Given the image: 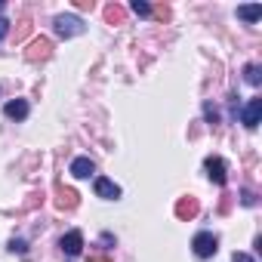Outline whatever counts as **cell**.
<instances>
[{
  "label": "cell",
  "instance_id": "cell-21",
  "mask_svg": "<svg viewBox=\"0 0 262 262\" xmlns=\"http://www.w3.org/2000/svg\"><path fill=\"white\" fill-rule=\"evenodd\" d=\"M90 262H111V259H108V256H93Z\"/></svg>",
  "mask_w": 262,
  "mask_h": 262
},
{
  "label": "cell",
  "instance_id": "cell-6",
  "mask_svg": "<svg viewBox=\"0 0 262 262\" xmlns=\"http://www.w3.org/2000/svg\"><path fill=\"white\" fill-rule=\"evenodd\" d=\"M93 188H96V194H99L102 201H117V198H120V188H117L111 179H105V176H96Z\"/></svg>",
  "mask_w": 262,
  "mask_h": 262
},
{
  "label": "cell",
  "instance_id": "cell-7",
  "mask_svg": "<svg viewBox=\"0 0 262 262\" xmlns=\"http://www.w3.org/2000/svg\"><path fill=\"white\" fill-rule=\"evenodd\" d=\"M56 207L59 210H74L77 207V191L74 188H65L62 182H56Z\"/></svg>",
  "mask_w": 262,
  "mask_h": 262
},
{
  "label": "cell",
  "instance_id": "cell-13",
  "mask_svg": "<svg viewBox=\"0 0 262 262\" xmlns=\"http://www.w3.org/2000/svg\"><path fill=\"white\" fill-rule=\"evenodd\" d=\"M244 80H247L250 86H259V80H262V68H259V65H247V68H244Z\"/></svg>",
  "mask_w": 262,
  "mask_h": 262
},
{
  "label": "cell",
  "instance_id": "cell-20",
  "mask_svg": "<svg viewBox=\"0 0 262 262\" xmlns=\"http://www.w3.org/2000/svg\"><path fill=\"white\" fill-rule=\"evenodd\" d=\"M241 201H244L247 207H253V204H256V198H253V191H244V194H241Z\"/></svg>",
  "mask_w": 262,
  "mask_h": 262
},
{
  "label": "cell",
  "instance_id": "cell-14",
  "mask_svg": "<svg viewBox=\"0 0 262 262\" xmlns=\"http://www.w3.org/2000/svg\"><path fill=\"white\" fill-rule=\"evenodd\" d=\"M133 13H136V16H151V7L142 4V0H133Z\"/></svg>",
  "mask_w": 262,
  "mask_h": 262
},
{
  "label": "cell",
  "instance_id": "cell-8",
  "mask_svg": "<svg viewBox=\"0 0 262 262\" xmlns=\"http://www.w3.org/2000/svg\"><path fill=\"white\" fill-rule=\"evenodd\" d=\"M198 213H201V204H198V198H179V201H176V216H179L182 222L194 219Z\"/></svg>",
  "mask_w": 262,
  "mask_h": 262
},
{
  "label": "cell",
  "instance_id": "cell-11",
  "mask_svg": "<svg viewBox=\"0 0 262 262\" xmlns=\"http://www.w3.org/2000/svg\"><path fill=\"white\" fill-rule=\"evenodd\" d=\"M28 111H31V105H28L25 99H13V102H7V105H4V114H7L10 120H25V117H28Z\"/></svg>",
  "mask_w": 262,
  "mask_h": 262
},
{
  "label": "cell",
  "instance_id": "cell-5",
  "mask_svg": "<svg viewBox=\"0 0 262 262\" xmlns=\"http://www.w3.org/2000/svg\"><path fill=\"white\" fill-rule=\"evenodd\" d=\"M204 170H207V176H210L216 185H225L228 176H225V161H222V158H207V161H204Z\"/></svg>",
  "mask_w": 262,
  "mask_h": 262
},
{
  "label": "cell",
  "instance_id": "cell-15",
  "mask_svg": "<svg viewBox=\"0 0 262 262\" xmlns=\"http://www.w3.org/2000/svg\"><path fill=\"white\" fill-rule=\"evenodd\" d=\"M105 16H108V22H120V19H123V13H120L117 7H108V10H105Z\"/></svg>",
  "mask_w": 262,
  "mask_h": 262
},
{
  "label": "cell",
  "instance_id": "cell-1",
  "mask_svg": "<svg viewBox=\"0 0 262 262\" xmlns=\"http://www.w3.org/2000/svg\"><path fill=\"white\" fill-rule=\"evenodd\" d=\"M53 31H56L62 40H68V37L83 34L86 25H83V19H77V16H56V19H53Z\"/></svg>",
  "mask_w": 262,
  "mask_h": 262
},
{
  "label": "cell",
  "instance_id": "cell-3",
  "mask_svg": "<svg viewBox=\"0 0 262 262\" xmlns=\"http://www.w3.org/2000/svg\"><path fill=\"white\" fill-rule=\"evenodd\" d=\"M259 117H262V99L256 96V99H250V102L241 108V123H244L247 129H256V126H259Z\"/></svg>",
  "mask_w": 262,
  "mask_h": 262
},
{
  "label": "cell",
  "instance_id": "cell-12",
  "mask_svg": "<svg viewBox=\"0 0 262 262\" xmlns=\"http://www.w3.org/2000/svg\"><path fill=\"white\" fill-rule=\"evenodd\" d=\"M237 19H244V22H259V19H262V7H259V4L237 7Z\"/></svg>",
  "mask_w": 262,
  "mask_h": 262
},
{
  "label": "cell",
  "instance_id": "cell-4",
  "mask_svg": "<svg viewBox=\"0 0 262 262\" xmlns=\"http://www.w3.org/2000/svg\"><path fill=\"white\" fill-rule=\"evenodd\" d=\"M50 53H53V43H50L47 37H37V40H31L25 59H28V62H43V59H50Z\"/></svg>",
  "mask_w": 262,
  "mask_h": 262
},
{
  "label": "cell",
  "instance_id": "cell-10",
  "mask_svg": "<svg viewBox=\"0 0 262 262\" xmlns=\"http://www.w3.org/2000/svg\"><path fill=\"white\" fill-rule=\"evenodd\" d=\"M59 247H62V253H68V256H77V253L83 250V234L74 228V231H68V234L59 241Z\"/></svg>",
  "mask_w": 262,
  "mask_h": 262
},
{
  "label": "cell",
  "instance_id": "cell-9",
  "mask_svg": "<svg viewBox=\"0 0 262 262\" xmlns=\"http://www.w3.org/2000/svg\"><path fill=\"white\" fill-rule=\"evenodd\" d=\"M68 173H71L74 179H90V176L96 173V164H93L90 158H74L71 167H68Z\"/></svg>",
  "mask_w": 262,
  "mask_h": 262
},
{
  "label": "cell",
  "instance_id": "cell-17",
  "mask_svg": "<svg viewBox=\"0 0 262 262\" xmlns=\"http://www.w3.org/2000/svg\"><path fill=\"white\" fill-rule=\"evenodd\" d=\"M204 114H207V117H210V120H213V123H216V117H219V114H216V108H213V105H210V102H207V105H204Z\"/></svg>",
  "mask_w": 262,
  "mask_h": 262
},
{
  "label": "cell",
  "instance_id": "cell-18",
  "mask_svg": "<svg viewBox=\"0 0 262 262\" xmlns=\"http://www.w3.org/2000/svg\"><path fill=\"white\" fill-rule=\"evenodd\" d=\"M231 262H253V256H250V253H234Z\"/></svg>",
  "mask_w": 262,
  "mask_h": 262
},
{
  "label": "cell",
  "instance_id": "cell-19",
  "mask_svg": "<svg viewBox=\"0 0 262 262\" xmlns=\"http://www.w3.org/2000/svg\"><path fill=\"white\" fill-rule=\"evenodd\" d=\"M7 34H10V22H7V19H0V40H4Z\"/></svg>",
  "mask_w": 262,
  "mask_h": 262
},
{
  "label": "cell",
  "instance_id": "cell-2",
  "mask_svg": "<svg viewBox=\"0 0 262 262\" xmlns=\"http://www.w3.org/2000/svg\"><path fill=\"white\" fill-rule=\"evenodd\" d=\"M191 250H194L198 259H210V256H216V250H219V237H216L213 231H198L194 241H191Z\"/></svg>",
  "mask_w": 262,
  "mask_h": 262
},
{
  "label": "cell",
  "instance_id": "cell-16",
  "mask_svg": "<svg viewBox=\"0 0 262 262\" xmlns=\"http://www.w3.org/2000/svg\"><path fill=\"white\" fill-rule=\"evenodd\" d=\"M10 250H13V253H25L28 247H25V241H10Z\"/></svg>",
  "mask_w": 262,
  "mask_h": 262
}]
</instances>
